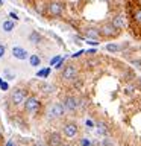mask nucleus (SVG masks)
Masks as SVG:
<instances>
[{
	"label": "nucleus",
	"instance_id": "1",
	"mask_svg": "<svg viewBox=\"0 0 141 146\" xmlns=\"http://www.w3.org/2000/svg\"><path fill=\"white\" fill-rule=\"evenodd\" d=\"M64 11H65V5L61 0H50L47 6H45V12L49 14V17H53V18L61 17Z\"/></svg>",
	"mask_w": 141,
	"mask_h": 146
},
{
	"label": "nucleus",
	"instance_id": "2",
	"mask_svg": "<svg viewBox=\"0 0 141 146\" xmlns=\"http://www.w3.org/2000/svg\"><path fill=\"white\" fill-rule=\"evenodd\" d=\"M100 32H102V38H115L120 35L121 31H118L111 21H105L100 26Z\"/></svg>",
	"mask_w": 141,
	"mask_h": 146
},
{
	"label": "nucleus",
	"instance_id": "3",
	"mask_svg": "<svg viewBox=\"0 0 141 146\" xmlns=\"http://www.w3.org/2000/svg\"><path fill=\"white\" fill-rule=\"evenodd\" d=\"M62 105L65 107V110L68 113H76L77 110H79V107H80V99L76 98V96L68 94V96H65V98L62 99Z\"/></svg>",
	"mask_w": 141,
	"mask_h": 146
},
{
	"label": "nucleus",
	"instance_id": "4",
	"mask_svg": "<svg viewBox=\"0 0 141 146\" xmlns=\"http://www.w3.org/2000/svg\"><path fill=\"white\" fill-rule=\"evenodd\" d=\"M65 113H67V110L62 105V102H56V104L50 105V108L47 111V117L49 119H61L65 116Z\"/></svg>",
	"mask_w": 141,
	"mask_h": 146
},
{
	"label": "nucleus",
	"instance_id": "5",
	"mask_svg": "<svg viewBox=\"0 0 141 146\" xmlns=\"http://www.w3.org/2000/svg\"><path fill=\"white\" fill-rule=\"evenodd\" d=\"M61 134L67 139H74V137L79 134V126H77L76 122H67L65 125L62 126Z\"/></svg>",
	"mask_w": 141,
	"mask_h": 146
},
{
	"label": "nucleus",
	"instance_id": "6",
	"mask_svg": "<svg viewBox=\"0 0 141 146\" xmlns=\"http://www.w3.org/2000/svg\"><path fill=\"white\" fill-rule=\"evenodd\" d=\"M79 75V67L76 64H67L62 70V79L64 81H74L76 76Z\"/></svg>",
	"mask_w": 141,
	"mask_h": 146
},
{
	"label": "nucleus",
	"instance_id": "7",
	"mask_svg": "<svg viewBox=\"0 0 141 146\" xmlns=\"http://www.w3.org/2000/svg\"><path fill=\"white\" fill-rule=\"evenodd\" d=\"M84 40L100 41V40H102V32H100V27H97V26H86L85 29H84Z\"/></svg>",
	"mask_w": 141,
	"mask_h": 146
},
{
	"label": "nucleus",
	"instance_id": "8",
	"mask_svg": "<svg viewBox=\"0 0 141 146\" xmlns=\"http://www.w3.org/2000/svg\"><path fill=\"white\" fill-rule=\"evenodd\" d=\"M27 99V91L24 88H17L12 91L11 94V104L14 107H18V105L24 104V100Z\"/></svg>",
	"mask_w": 141,
	"mask_h": 146
},
{
	"label": "nucleus",
	"instance_id": "9",
	"mask_svg": "<svg viewBox=\"0 0 141 146\" xmlns=\"http://www.w3.org/2000/svg\"><path fill=\"white\" fill-rule=\"evenodd\" d=\"M24 111L26 113H36L38 110L41 108V100L35 96H29L26 100H24Z\"/></svg>",
	"mask_w": 141,
	"mask_h": 146
},
{
	"label": "nucleus",
	"instance_id": "10",
	"mask_svg": "<svg viewBox=\"0 0 141 146\" xmlns=\"http://www.w3.org/2000/svg\"><path fill=\"white\" fill-rule=\"evenodd\" d=\"M130 23L136 29H141V5H136L130 9Z\"/></svg>",
	"mask_w": 141,
	"mask_h": 146
},
{
	"label": "nucleus",
	"instance_id": "11",
	"mask_svg": "<svg viewBox=\"0 0 141 146\" xmlns=\"http://www.w3.org/2000/svg\"><path fill=\"white\" fill-rule=\"evenodd\" d=\"M47 146H61L62 145V135L56 131H52L47 134Z\"/></svg>",
	"mask_w": 141,
	"mask_h": 146
},
{
	"label": "nucleus",
	"instance_id": "12",
	"mask_svg": "<svg viewBox=\"0 0 141 146\" xmlns=\"http://www.w3.org/2000/svg\"><path fill=\"white\" fill-rule=\"evenodd\" d=\"M111 23L117 27L118 31H123L125 27L127 26V20H126V15L125 14H117L111 18Z\"/></svg>",
	"mask_w": 141,
	"mask_h": 146
},
{
	"label": "nucleus",
	"instance_id": "13",
	"mask_svg": "<svg viewBox=\"0 0 141 146\" xmlns=\"http://www.w3.org/2000/svg\"><path fill=\"white\" fill-rule=\"evenodd\" d=\"M12 55H14V58H17V59H26L27 58V52L23 47H20V46H14Z\"/></svg>",
	"mask_w": 141,
	"mask_h": 146
},
{
	"label": "nucleus",
	"instance_id": "14",
	"mask_svg": "<svg viewBox=\"0 0 141 146\" xmlns=\"http://www.w3.org/2000/svg\"><path fill=\"white\" fill-rule=\"evenodd\" d=\"M96 128H97V134L100 137H105V139H106V137L109 135V128L105 122H99L97 125H96Z\"/></svg>",
	"mask_w": 141,
	"mask_h": 146
},
{
	"label": "nucleus",
	"instance_id": "15",
	"mask_svg": "<svg viewBox=\"0 0 141 146\" xmlns=\"http://www.w3.org/2000/svg\"><path fill=\"white\" fill-rule=\"evenodd\" d=\"M105 49H106L108 52H111V53H117V52H120V50H121V46L117 44V43H109V44L105 46Z\"/></svg>",
	"mask_w": 141,
	"mask_h": 146
},
{
	"label": "nucleus",
	"instance_id": "16",
	"mask_svg": "<svg viewBox=\"0 0 141 146\" xmlns=\"http://www.w3.org/2000/svg\"><path fill=\"white\" fill-rule=\"evenodd\" d=\"M14 27H15V21H14V20H5L3 25H2V29L5 32H11Z\"/></svg>",
	"mask_w": 141,
	"mask_h": 146
},
{
	"label": "nucleus",
	"instance_id": "17",
	"mask_svg": "<svg viewBox=\"0 0 141 146\" xmlns=\"http://www.w3.org/2000/svg\"><path fill=\"white\" fill-rule=\"evenodd\" d=\"M29 40H30V43H34V44H40V41L43 40V36H41L38 32H32L29 35Z\"/></svg>",
	"mask_w": 141,
	"mask_h": 146
},
{
	"label": "nucleus",
	"instance_id": "18",
	"mask_svg": "<svg viewBox=\"0 0 141 146\" xmlns=\"http://www.w3.org/2000/svg\"><path fill=\"white\" fill-rule=\"evenodd\" d=\"M50 72H52V68H50V67L41 68L40 72H36V76H38V78H47L50 75Z\"/></svg>",
	"mask_w": 141,
	"mask_h": 146
},
{
	"label": "nucleus",
	"instance_id": "19",
	"mask_svg": "<svg viewBox=\"0 0 141 146\" xmlns=\"http://www.w3.org/2000/svg\"><path fill=\"white\" fill-rule=\"evenodd\" d=\"M29 62H30L32 67H36V66H40V64H41V58L38 56V55H32V56L29 58Z\"/></svg>",
	"mask_w": 141,
	"mask_h": 146
},
{
	"label": "nucleus",
	"instance_id": "20",
	"mask_svg": "<svg viewBox=\"0 0 141 146\" xmlns=\"http://www.w3.org/2000/svg\"><path fill=\"white\" fill-rule=\"evenodd\" d=\"M41 91L52 94L53 91H55V87H53V85H50V84H43V85H41Z\"/></svg>",
	"mask_w": 141,
	"mask_h": 146
},
{
	"label": "nucleus",
	"instance_id": "21",
	"mask_svg": "<svg viewBox=\"0 0 141 146\" xmlns=\"http://www.w3.org/2000/svg\"><path fill=\"white\" fill-rule=\"evenodd\" d=\"M79 143H80V146H93V141H91L90 139H86V137L85 139H80Z\"/></svg>",
	"mask_w": 141,
	"mask_h": 146
},
{
	"label": "nucleus",
	"instance_id": "22",
	"mask_svg": "<svg viewBox=\"0 0 141 146\" xmlns=\"http://www.w3.org/2000/svg\"><path fill=\"white\" fill-rule=\"evenodd\" d=\"M130 64L136 67V70H141V59H130Z\"/></svg>",
	"mask_w": 141,
	"mask_h": 146
},
{
	"label": "nucleus",
	"instance_id": "23",
	"mask_svg": "<svg viewBox=\"0 0 141 146\" xmlns=\"http://www.w3.org/2000/svg\"><path fill=\"white\" fill-rule=\"evenodd\" d=\"M61 55H56V56H53L52 59H50V66H56V64L59 62V61H61Z\"/></svg>",
	"mask_w": 141,
	"mask_h": 146
},
{
	"label": "nucleus",
	"instance_id": "24",
	"mask_svg": "<svg viewBox=\"0 0 141 146\" xmlns=\"http://www.w3.org/2000/svg\"><path fill=\"white\" fill-rule=\"evenodd\" d=\"M0 88H2V91H8L9 90V84H8L6 81H3V84L0 85Z\"/></svg>",
	"mask_w": 141,
	"mask_h": 146
},
{
	"label": "nucleus",
	"instance_id": "25",
	"mask_svg": "<svg viewBox=\"0 0 141 146\" xmlns=\"http://www.w3.org/2000/svg\"><path fill=\"white\" fill-rule=\"evenodd\" d=\"M5 76H6L8 79H12V78H15V75H12V73L9 72V68H6V70H5Z\"/></svg>",
	"mask_w": 141,
	"mask_h": 146
},
{
	"label": "nucleus",
	"instance_id": "26",
	"mask_svg": "<svg viewBox=\"0 0 141 146\" xmlns=\"http://www.w3.org/2000/svg\"><path fill=\"white\" fill-rule=\"evenodd\" d=\"M84 53H85V50H79V52L73 53V55H71V58H79V56H82Z\"/></svg>",
	"mask_w": 141,
	"mask_h": 146
},
{
	"label": "nucleus",
	"instance_id": "27",
	"mask_svg": "<svg viewBox=\"0 0 141 146\" xmlns=\"http://www.w3.org/2000/svg\"><path fill=\"white\" fill-rule=\"evenodd\" d=\"M9 17H11V20H18V15H17V12H14V11H11L9 12Z\"/></svg>",
	"mask_w": 141,
	"mask_h": 146
},
{
	"label": "nucleus",
	"instance_id": "28",
	"mask_svg": "<svg viewBox=\"0 0 141 146\" xmlns=\"http://www.w3.org/2000/svg\"><path fill=\"white\" fill-rule=\"evenodd\" d=\"M85 125L88 126V128H93V126H94V122L91 120V119H86V120H85Z\"/></svg>",
	"mask_w": 141,
	"mask_h": 146
},
{
	"label": "nucleus",
	"instance_id": "29",
	"mask_svg": "<svg viewBox=\"0 0 141 146\" xmlns=\"http://www.w3.org/2000/svg\"><path fill=\"white\" fill-rule=\"evenodd\" d=\"M5 52H6L5 46H3V44H0V58H3V56H5Z\"/></svg>",
	"mask_w": 141,
	"mask_h": 146
},
{
	"label": "nucleus",
	"instance_id": "30",
	"mask_svg": "<svg viewBox=\"0 0 141 146\" xmlns=\"http://www.w3.org/2000/svg\"><path fill=\"white\" fill-rule=\"evenodd\" d=\"M103 146H114V143H111V140H109V139H105L103 140Z\"/></svg>",
	"mask_w": 141,
	"mask_h": 146
},
{
	"label": "nucleus",
	"instance_id": "31",
	"mask_svg": "<svg viewBox=\"0 0 141 146\" xmlns=\"http://www.w3.org/2000/svg\"><path fill=\"white\" fill-rule=\"evenodd\" d=\"M86 43H88V46H97L99 41H93V40H85Z\"/></svg>",
	"mask_w": 141,
	"mask_h": 146
},
{
	"label": "nucleus",
	"instance_id": "32",
	"mask_svg": "<svg viewBox=\"0 0 141 146\" xmlns=\"http://www.w3.org/2000/svg\"><path fill=\"white\" fill-rule=\"evenodd\" d=\"M85 53H88V55H96V53H97V50H96V49H88V50H85Z\"/></svg>",
	"mask_w": 141,
	"mask_h": 146
},
{
	"label": "nucleus",
	"instance_id": "33",
	"mask_svg": "<svg viewBox=\"0 0 141 146\" xmlns=\"http://www.w3.org/2000/svg\"><path fill=\"white\" fill-rule=\"evenodd\" d=\"M5 146H17V143H15L14 140H8V141H6V145H5Z\"/></svg>",
	"mask_w": 141,
	"mask_h": 146
},
{
	"label": "nucleus",
	"instance_id": "34",
	"mask_svg": "<svg viewBox=\"0 0 141 146\" xmlns=\"http://www.w3.org/2000/svg\"><path fill=\"white\" fill-rule=\"evenodd\" d=\"M34 146H43V143H41V141H36V143H35Z\"/></svg>",
	"mask_w": 141,
	"mask_h": 146
},
{
	"label": "nucleus",
	"instance_id": "35",
	"mask_svg": "<svg viewBox=\"0 0 141 146\" xmlns=\"http://www.w3.org/2000/svg\"><path fill=\"white\" fill-rule=\"evenodd\" d=\"M61 146H73V145H71V143H62Z\"/></svg>",
	"mask_w": 141,
	"mask_h": 146
},
{
	"label": "nucleus",
	"instance_id": "36",
	"mask_svg": "<svg viewBox=\"0 0 141 146\" xmlns=\"http://www.w3.org/2000/svg\"><path fill=\"white\" fill-rule=\"evenodd\" d=\"M3 84V79H2V78H0V85H2Z\"/></svg>",
	"mask_w": 141,
	"mask_h": 146
},
{
	"label": "nucleus",
	"instance_id": "37",
	"mask_svg": "<svg viewBox=\"0 0 141 146\" xmlns=\"http://www.w3.org/2000/svg\"><path fill=\"white\" fill-rule=\"evenodd\" d=\"M2 5H3V0H0V6H2Z\"/></svg>",
	"mask_w": 141,
	"mask_h": 146
},
{
	"label": "nucleus",
	"instance_id": "38",
	"mask_svg": "<svg viewBox=\"0 0 141 146\" xmlns=\"http://www.w3.org/2000/svg\"><path fill=\"white\" fill-rule=\"evenodd\" d=\"M0 140H2V132H0Z\"/></svg>",
	"mask_w": 141,
	"mask_h": 146
},
{
	"label": "nucleus",
	"instance_id": "39",
	"mask_svg": "<svg viewBox=\"0 0 141 146\" xmlns=\"http://www.w3.org/2000/svg\"><path fill=\"white\" fill-rule=\"evenodd\" d=\"M140 82H141V78H140Z\"/></svg>",
	"mask_w": 141,
	"mask_h": 146
}]
</instances>
